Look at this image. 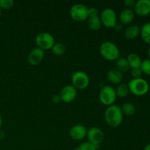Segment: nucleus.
I'll return each instance as SVG.
<instances>
[{"instance_id": "20", "label": "nucleus", "mask_w": 150, "mask_h": 150, "mask_svg": "<svg viewBox=\"0 0 150 150\" xmlns=\"http://www.w3.org/2000/svg\"><path fill=\"white\" fill-rule=\"evenodd\" d=\"M140 35L146 43L150 45V22L144 23L141 28Z\"/></svg>"}, {"instance_id": "28", "label": "nucleus", "mask_w": 150, "mask_h": 150, "mask_svg": "<svg viewBox=\"0 0 150 150\" xmlns=\"http://www.w3.org/2000/svg\"><path fill=\"white\" fill-rule=\"evenodd\" d=\"M135 4H136V1L134 0H125L124 1V4L127 8L131 9L132 7H134Z\"/></svg>"}, {"instance_id": "34", "label": "nucleus", "mask_w": 150, "mask_h": 150, "mask_svg": "<svg viewBox=\"0 0 150 150\" xmlns=\"http://www.w3.org/2000/svg\"><path fill=\"white\" fill-rule=\"evenodd\" d=\"M74 150H80V149H79V147H77V148H76Z\"/></svg>"}, {"instance_id": "15", "label": "nucleus", "mask_w": 150, "mask_h": 150, "mask_svg": "<svg viewBox=\"0 0 150 150\" xmlns=\"http://www.w3.org/2000/svg\"><path fill=\"white\" fill-rule=\"evenodd\" d=\"M107 79L114 84H120L123 80V74L117 68H112L107 73Z\"/></svg>"}, {"instance_id": "33", "label": "nucleus", "mask_w": 150, "mask_h": 150, "mask_svg": "<svg viewBox=\"0 0 150 150\" xmlns=\"http://www.w3.org/2000/svg\"><path fill=\"white\" fill-rule=\"evenodd\" d=\"M148 55H149V59H150V46H149V49H148Z\"/></svg>"}, {"instance_id": "13", "label": "nucleus", "mask_w": 150, "mask_h": 150, "mask_svg": "<svg viewBox=\"0 0 150 150\" xmlns=\"http://www.w3.org/2000/svg\"><path fill=\"white\" fill-rule=\"evenodd\" d=\"M44 57H45V52L43 50L37 47L32 49L29 53L28 56V62L31 65L36 66L42 62Z\"/></svg>"}, {"instance_id": "16", "label": "nucleus", "mask_w": 150, "mask_h": 150, "mask_svg": "<svg viewBox=\"0 0 150 150\" xmlns=\"http://www.w3.org/2000/svg\"><path fill=\"white\" fill-rule=\"evenodd\" d=\"M141 28L137 25H131L125 30V37L128 40H133L140 35Z\"/></svg>"}, {"instance_id": "2", "label": "nucleus", "mask_w": 150, "mask_h": 150, "mask_svg": "<svg viewBox=\"0 0 150 150\" xmlns=\"http://www.w3.org/2000/svg\"><path fill=\"white\" fill-rule=\"evenodd\" d=\"M101 56L108 61H115L120 57V49L114 42L104 41L99 48Z\"/></svg>"}, {"instance_id": "30", "label": "nucleus", "mask_w": 150, "mask_h": 150, "mask_svg": "<svg viewBox=\"0 0 150 150\" xmlns=\"http://www.w3.org/2000/svg\"><path fill=\"white\" fill-rule=\"evenodd\" d=\"M51 101L54 103H59L61 101V98H60L59 95H54L51 97Z\"/></svg>"}, {"instance_id": "6", "label": "nucleus", "mask_w": 150, "mask_h": 150, "mask_svg": "<svg viewBox=\"0 0 150 150\" xmlns=\"http://www.w3.org/2000/svg\"><path fill=\"white\" fill-rule=\"evenodd\" d=\"M35 42L38 48L45 51L52 48L53 45L55 43V39L49 32H42L37 35L35 38Z\"/></svg>"}, {"instance_id": "23", "label": "nucleus", "mask_w": 150, "mask_h": 150, "mask_svg": "<svg viewBox=\"0 0 150 150\" xmlns=\"http://www.w3.org/2000/svg\"><path fill=\"white\" fill-rule=\"evenodd\" d=\"M52 52L54 53L55 55L57 56H62L65 53L66 51V47L62 42H55L54 45H53L52 48Z\"/></svg>"}, {"instance_id": "4", "label": "nucleus", "mask_w": 150, "mask_h": 150, "mask_svg": "<svg viewBox=\"0 0 150 150\" xmlns=\"http://www.w3.org/2000/svg\"><path fill=\"white\" fill-rule=\"evenodd\" d=\"M70 15L76 21H83L89 18V7L81 3L75 4L70 8Z\"/></svg>"}, {"instance_id": "32", "label": "nucleus", "mask_w": 150, "mask_h": 150, "mask_svg": "<svg viewBox=\"0 0 150 150\" xmlns=\"http://www.w3.org/2000/svg\"><path fill=\"white\" fill-rule=\"evenodd\" d=\"M1 126H2V117L0 115V129H1Z\"/></svg>"}, {"instance_id": "22", "label": "nucleus", "mask_w": 150, "mask_h": 150, "mask_svg": "<svg viewBox=\"0 0 150 150\" xmlns=\"http://www.w3.org/2000/svg\"><path fill=\"white\" fill-rule=\"evenodd\" d=\"M116 94L117 96L120 97V98H125L129 93V89L127 84L124 83H121L118 85L117 89H115Z\"/></svg>"}, {"instance_id": "11", "label": "nucleus", "mask_w": 150, "mask_h": 150, "mask_svg": "<svg viewBox=\"0 0 150 150\" xmlns=\"http://www.w3.org/2000/svg\"><path fill=\"white\" fill-rule=\"evenodd\" d=\"M87 130L85 126L78 124L73 125L69 131V135L70 138L75 141H81L86 137Z\"/></svg>"}, {"instance_id": "9", "label": "nucleus", "mask_w": 150, "mask_h": 150, "mask_svg": "<svg viewBox=\"0 0 150 150\" xmlns=\"http://www.w3.org/2000/svg\"><path fill=\"white\" fill-rule=\"evenodd\" d=\"M86 137L89 142L99 146L104 140V133L98 127H92L87 130Z\"/></svg>"}, {"instance_id": "14", "label": "nucleus", "mask_w": 150, "mask_h": 150, "mask_svg": "<svg viewBox=\"0 0 150 150\" xmlns=\"http://www.w3.org/2000/svg\"><path fill=\"white\" fill-rule=\"evenodd\" d=\"M135 18V13L133 10L129 8H125L120 12L119 15L120 21L123 24H129L132 23Z\"/></svg>"}, {"instance_id": "27", "label": "nucleus", "mask_w": 150, "mask_h": 150, "mask_svg": "<svg viewBox=\"0 0 150 150\" xmlns=\"http://www.w3.org/2000/svg\"><path fill=\"white\" fill-rule=\"evenodd\" d=\"M130 73H131V76L133 77V79H139V78H142V74H143L140 67L132 68L131 70H130Z\"/></svg>"}, {"instance_id": "35", "label": "nucleus", "mask_w": 150, "mask_h": 150, "mask_svg": "<svg viewBox=\"0 0 150 150\" xmlns=\"http://www.w3.org/2000/svg\"><path fill=\"white\" fill-rule=\"evenodd\" d=\"M1 10L0 9V17H1Z\"/></svg>"}, {"instance_id": "24", "label": "nucleus", "mask_w": 150, "mask_h": 150, "mask_svg": "<svg viewBox=\"0 0 150 150\" xmlns=\"http://www.w3.org/2000/svg\"><path fill=\"white\" fill-rule=\"evenodd\" d=\"M140 68L142 73L147 76H150V59H146L142 61Z\"/></svg>"}, {"instance_id": "21", "label": "nucleus", "mask_w": 150, "mask_h": 150, "mask_svg": "<svg viewBox=\"0 0 150 150\" xmlns=\"http://www.w3.org/2000/svg\"><path fill=\"white\" fill-rule=\"evenodd\" d=\"M122 111L123 114H125L127 116H131L136 113V108L134 104L131 103H125L123 104L121 107Z\"/></svg>"}, {"instance_id": "10", "label": "nucleus", "mask_w": 150, "mask_h": 150, "mask_svg": "<svg viewBox=\"0 0 150 150\" xmlns=\"http://www.w3.org/2000/svg\"><path fill=\"white\" fill-rule=\"evenodd\" d=\"M61 101L66 103H71L77 96V89L73 85H67L62 89L59 93Z\"/></svg>"}, {"instance_id": "25", "label": "nucleus", "mask_w": 150, "mask_h": 150, "mask_svg": "<svg viewBox=\"0 0 150 150\" xmlns=\"http://www.w3.org/2000/svg\"><path fill=\"white\" fill-rule=\"evenodd\" d=\"M79 147L80 150H98V145L94 144L89 142H83L79 145Z\"/></svg>"}, {"instance_id": "18", "label": "nucleus", "mask_w": 150, "mask_h": 150, "mask_svg": "<svg viewBox=\"0 0 150 150\" xmlns=\"http://www.w3.org/2000/svg\"><path fill=\"white\" fill-rule=\"evenodd\" d=\"M127 60L131 69L140 67L142 62L141 57L135 53H131V54H129L127 57Z\"/></svg>"}, {"instance_id": "7", "label": "nucleus", "mask_w": 150, "mask_h": 150, "mask_svg": "<svg viewBox=\"0 0 150 150\" xmlns=\"http://www.w3.org/2000/svg\"><path fill=\"white\" fill-rule=\"evenodd\" d=\"M71 81L76 89H85L89 84V78L85 72L78 70L72 75Z\"/></svg>"}, {"instance_id": "17", "label": "nucleus", "mask_w": 150, "mask_h": 150, "mask_svg": "<svg viewBox=\"0 0 150 150\" xmlns=\"http://www.w3.org/2000/svg\"><path fill=\"white\" fill-rule=\"evenodd\" d=\"M87 24L89 29L92 31H98L102 26L100 18L99 16H89L87 18Z\"/></svg>"}, {"instance_id": "12", "label": "nucleus", "mask_w": 150, "mask_h": 150, "mask_svg": "<svg viewBox=\"0 0 150 150\" xmlns=\"http://www.w3.org/2000/svg\"><path fill=\"white\" fill-rule=\"evenodd\" d=\"M133 11L139 16H146L150 14V0H139L136 1Z\"/></svg>"}, {"instance_id": "26", "label": "nucleus", "mask_w": 150, "mask_h": 150, "mask_svg": "<svg viewBox=\"0 0 150 150\" xmlns=\"http://www.w3.org/2000/svg\"><path fill=\"white\" fill-rule=\"evenodd\" d=\"M14 5L13 0H0V9L9 10Z\"/></svg>"}, {"instance_id": "8", "label": "nucleus", "mask_w": 150, "mask_h": 150, "mask_svg": "<svg viewBox=\"0 0 150 150\" xmlns=\"http://www.w3.org/2000/svg\"><path fill=\"white\" fill-rule=\"evenodd\" d=\"M102 25L108 28H114L117 24V16L116 12L111 8H105L101 12L100 16Z\"/></svg>"}, {"instance_id": "29", "label": "nucleus", "mask_w": 150, "mask_h": 150, "mask_svg": "<svg viewBox=\"0 0 150 150\" xmlns=\"http://www.w3.org/2000/svg\"><path fill=\"white\" fill-rule=\"evenodd\" d=\"M99 11L97 8L95 7H91L89 8V16H99Z\"/></svg>"}, {"instance_id": "19", "label": "nucleus", "mask_w": 150, "mask_h": 150, "mask_svg": "<svg viewBox=\"0 0 150 150\" xmlns=\"http://www.w3.org/2000/svg\"><path fill=\"white\" fill-rule=\"evenodd\" d=\"M116 64H117V69L122 73H126L131 69L127 58L125 57H119L117 59Z\"/></svg>"}, {"instance_id": "5", "label": "nucleus", "mask_w": 150, "mask_h": 150, "mask_svg": "<svg viewBox=\"0 0 150 150\" xmlns=\"http://www.w3.org/2000/svg\"><path fill=\"white\" fill-rule=\"evenodd\" d=\"M117 98L115 89L111 86H103L99 93V99L101 103L105 105H113Z\"/></svg>"}, {"instance_id": "31", "label": "nucleus", "mask_w": 150, "mask_h": 150, "mask_svg": "<svg viewBox=\"0 0 150 150\" xmlns=\"http://www.w3.org/2000/svg\"><path fill=\"white\" fill-rule=\"evenodd\" d=\"M144 150H150V144H147L145 146Z\"/></svg>"}, {"instance_id": "1", "label": "nucleus", "mask_w": 150, "mask_h": 150, "mask_svg": "<svg viewBox=\"0 0 150 150\" xmlns=\"http://www.w3.org/2000/svg\"><path fill=\"white\" fill-rule=\"evenodd\" d=\"M123 115L124 114L122 111L121 107L113 104L105 109L104 117L108 125L112 127H117L122 122Z\"/></svg>"}, {"instance_id": "3", "label": "nucleus", "mask_w": 150, "mask_h": 150, "mask_svg": "<svg viewBox=\"0 0 150 150\" xmlns=\"http://www.w3.org/2000/svg\"><path fill=\"white\" fill-rule=\"evenodd\" d=\"M129 91L136 96L145 95L149 89V83L142 78L133 79L127 83Z\"/></svg>"}]
</instances>
